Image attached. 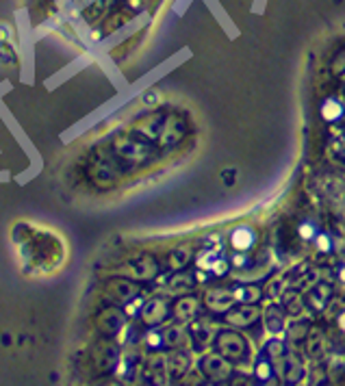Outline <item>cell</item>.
I'll return each instance as SVG.
<instances>
[{
    "label": "cell",
    "mask_w": 345,
    "mask_h": 386,
    "mask_svg": "<svg viewBox=\"0 0 345 386\" xmlns=\"http://www.w3.org/2000/svg\"><path fill=\"white\" fill-rule=\"evenodd\" d=\"M11 247L20 272L31 278L52 276L68 261L63 236L33 221H18L11 228Z\"/></svg>",
    "instance_id": "1"
}]
</instances>
